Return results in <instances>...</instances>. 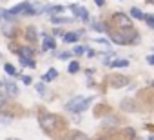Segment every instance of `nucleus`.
Here are the masks:
<instances>
[{
	"label": "nucleus",
	"mask_w": 154,
	"mask_h": 140,
	"mask_svg": "<svg viewBox=\"0 0 154 140\" xmlns=\"http://www.w3.org/2000/svg\"><path fill=\"white\" fill-rule=\"evenodd\" d=\"M112 20H114V24H116L118 27H131V18H129L125 13H116V15L112 17Z\"/></svg>",
	"instance_id": "nucleus-5"
},
{
	"label": "nucleus",
	"mask_w": 154,
	"mask_h": 140,
	"mask_svg": "<svg viewBox=\"0 0 154 140\" xmlns=\"http://www.w3.org/2000/svg\"><path fill=\"white\" fill-rule=\"evenodd\" d=\"M4 71H6L9 77H17V69H15V65H13V64H9V62H6V64H4Z\"/></svg>",
	"instance_id": "nucleus-16"
},
{
	"label": "nucleus",
	"mask_w": 154,
	"mask_h": 140,
	"mask_svg": "<svg viewBox=\"0 0 154 140\" xmlns=\"http://www.w3.org/2000/svg\"><path fill=\"white\" fill-rule=\"evenodd\" d=\"M111 40L114 44L120 46H127V44H140V37L132 27H120L118 31L111 33Z\"/></svg>",
	"instance_id": "nucleus-1"
},
{
	"label": "nucleus",
	"mask_w": 154,
	"mask_h": 140,
	"mask_svg": "<svg viewBox=\"0 0 154 140\" xmlns=\"http://www.w3.org/2000/svg\"><path fill=\"white\" fill-rule=\"evenodd\" d=\"M44 11H49V6H47V4H42V2H40V4H31L26 15H42Z\"/></svg>",
	"instance_id": "nucleus-6"
},
{
	"label": "nucleus",
	"mask_w": 154,
	"mask_h": 140,
	"mask_svg": "<svg viewBox=\"0 0 154 140\" xmlns=\"http://www.w3.org/2000/svg\"><path fill=\"white\" fill-rule=\"evenodd\" d=\"M109 84H111L112 88L120 89V88H125V86H129V78H127L125 75H112V77L109 78Z\"/></svg>",
	"instance_id": "nucleus-4"
},
{
	"label": "nucleus",
	"mask_w": 154,
	"mask_h": 140,
	"mask_svg": "<svg viewBox=\"0 0 154 140\" xmlns=\"http://www.w3.org/2000/svg\"><path fill=\"white\" fill-rule=\"evenodd\" d=\"M18 55H20V56H24V58H33L35 51H33V47L24 46V47H20V49H18Z\"/></svg>",
	"instance_id": "nucleus-10"
},
{
	"label": "nucleus",
	"mask_w": 154,
	"mask_h": 140,
	"mask_svg": "<svg viewBox=\"0 0 154 140\" xmlns=\"http://www.w3.org/2000/svg\"><path fill=\"white\" fill-rule=\"evenodd\" d=\"M27 38H29L31 42H36V29H35V27H29V29H27Z\"/></svg>",
	"instance_id": "nucleus-22"
},
{
	"label": "nucleus",
	"mask_w": 154,
	"mask_h": 140,
	"mask_svg": "<svg viewBox=\"0 0 154 140\" xmlns=\"http://www.w3.org/2000/svg\"><path fill=\"white\" fill-rule=\"evenodd\" d=\"M20 64H22L24 67H35V60H33V58H24V56H20Z\"/></svg>",
	"instance_id": "nucleus-20"
},
{
	"label": "nucleus",
	"mask_w": 154,
	"mask_h": 140,
	"mask_svg": "<svg viewBox=\"0 0 154 140\" xmlns=\"http://www.w3.org/2000/svg\"><path fill=\"white\" fill-rule=\"evenodd\" d=\"M65 11V8L63 6H51L49 8V13H51V17H58L60 13H63Z\"/></svg>",
	"instance_id": "nucleus-17"
},
{
	"label": "nucleus",
	"mask_w": 154,
	"mask_h": 140,
	"mask_svg": "<svg viewBox=\"0 0 154 140\" xmlns=\"http://www.w3.org/2000/svg\"><path fill=\"white\" fill-rule=\"evenodd\" d=\"M0 95H2V97H8V86H6V82H2V80H0Z\"/></svg>",
	"instance_id": "nucleus-27"
},
{
	"label": "nucleus",
	"mask_w": 154,
	"mask_h": 140,
	"mask_svg": "<svg viewBox=\"0 0 154 140\" xmlns=\"http://www.w3.org/2000/svg\"><path fill=\"white\" fill-rule=\"evenodd\" d=\"M98 140H105V138H98Z\"/></svg>",
	"instance_id": "nucleus-37"
},
{
	"label": "nucleus",
	"mask_w": 154,
	"mask_h": 140,
	"mask_svg": "<svg viewBox=\"0 0 154 140\" xmlns=\"http://www.w3.org/2000/svg\"><path fill=\"white\" fill-rule=\"evenodd\" d=\"M42 38H44V44H42V49H44V51H47V49H54V47H56V42H54L53 37H49V35H42Z\"/></svg>",
	"instance_id": "nucleus-8"
},
{
	"label": "nucleus",
	"mask_w": 154,
	"mask_h": 140,
	"mask_svg": "<svg viewBox=\"0 0 154 140\" xmlns=\"http://www.w3.org/2000/svg\"><path fill=\"white\" fill-rule=\"evenodd\" d=\"M6 140H20V138H6Z\"/></svg>",
	"instance_id": "nucleus-35"
},
{
	"label": "nucleus",
	"mask_w": 154,
	"mask_h": 140,
	"mask_svg": "<svg viewBox=\"0 0 154 140\" xmlns=\"http://www.w3.org/2000/svg\"><path fill=\"white\" fill-rule=\"evenodd\" d=\"M71 140H89V136L85 133H82V131H76V133H72Z\"/></svg>",
	"instance_id": "nucleus-19"
},
{
	"label": "nucleus",
	"mask_w": 154,
	"mask_h": 140,
	"mask_svg": "<svg viewBox=\"0 0 154 140\" xmlns=\"http://www.w3.org/2000/svg\"><path fill=\"white\" fill-rule=\"evenodd\" d=\"M93 29L98 31V33H103V31H107V26L105 24H100V22H94L93 24Z\"/></svg>",
	"instance_id": "nucleus-21"
},
{
	"label": "nucleus",
	"mask_w": 154,
	"mask_h": 140,
	"mask_svg": "<svg viewBox=\"0 0 154 140\" xmlns=\"http://www.w3.org/2000/svg\"><path fill=\"white\" fill-rule=\"evenodd\" d=\"M111 65H112V67H127L129 62H127V60H112Z\"/></svg>",
	"instance_id": "nucleus-23"
},
{
	"label": "nucleus",
	"mask_w": 154,
	"mask_h": 140,
	"mask_svg": "<svg viewBox=\"0 0 154 140\" xmlns=\"http://www.w3.org/2000/svg\"><path fill=\"white\" fill-rule=\"evenodd\" d=\"M94 55H96V53H94V51H93V49H87V56H89V58H93V56H94Z\"/></svg>",
	"instance_id": "nucleus-33"
},
{
	"label": "nucleus",
	"mask_w": 154,
	"mask_h": 140,
	"mask_svg": "<svg viewBox=\"0 0 154 140\" xmlns=\"http://www.w3.org/2000/svg\"><path fill=\"white\" fill-rule=\"evenodd\" d=\"M6 102H8V97H2V95H0V107H4Z\"/></svg>",
	"instance_id": "nucleus-29"
},
{
	"label": "nucleus",
	"mask_w": 154,
	"mask_h": 140,
	"mask_svg": "<svg viewBox=\"0 0 154 140\" xmlns=\"http://www.w3.org/2000/svg\"><path fill=\"white\" fill-rule=\"evenodd\" d=\"M22 82H24V84H31L33 80H31V77H27V75L24 77V75H22Z\"/></svg>",
	"instance_id": "nucleus-30"
},
{
	"label": "nucleus",
	"mask_w": 154,
	"mask_h": 140,
	"mask_svg": "<svg viewBox=\"0 0 154 140\" xmlns=\"http://www.w3.org/2000/svg\"><path fill=\"white\" fill-rule=\"evenodd\" d=\"M94 4H96V6H103V4H105V0H94Z\"/></svg>",
	"instance_id": "nucleus-34"
},
{
	"label": "nucleus",
	"mask_w": 154,
	"mask_h": 140,
	"mask_svg": "<svg viewBox=\"0 0 154 140\" xmlns=\"http://www.w3.org/2000/svg\"><path fill=\"white\" fill-rule=\"evenodd\" d=\"M76 40H78V33H65L63 35V42L65 44H74Z\"/></svg>",
	"instance_id": "nucleus-14"
},
{
	"label": "nucleus",
	"mask_w": 154,
	"mask_h": 140,
	"mask_svg": "<svg viewBox=\"0 0 154 140\" xmlns=\"http://www.w3.org/2000/svg\"><path fill=\"white\" fill-rule=\"evenodd\" d=\"M147 140H154V136H149V138H147Z\"/></svg>",
	"instance_id": "nucleus-36"
},
{
	"label": "nucleus",
	"mask_w": 154,
	"mask_h": 140,
	"mask_svg": "<svg viewBox=\"0 0 154 140\" xmlns=\"http://www.w3.org/2000/svg\"><path fill=\"white\" fill-rule=\"evenodd\" d=\"M35 89H36L38 95H44V93H45V86H44V82H38V84L35 86Z\"/></svg>",
	"instance_id": "nucleus-26"
},
{
	"label": "nucleus",
	"mask_w": 154,
	"mask_h": 140,
	"mask_svg": "<svg viewBox=\"0 0 154 140\" xmlns=\"http://www.w3.org/2000/svg\"><path fill=\"white\" fill-rule=\"evenodd\" d=\"M69 56H71V53H67V51H62V53L58 55V58H60V60H67Z\"/></svg>",
	"instance_id": "nucleus-28"
},
{
	"label": "nucleus",
	"mask_w": 154,
	"mask_h": 140,
	"mask_svg": "<svg viewBox=\"0 0 154 140\" xmlns=\"http://www.w3.org/2000/svg\"><path fill=\"white\" fill-rule=\"evenodd\" d=\"M72 53H74V55H84V53H87V47H84V46H76V47L72 49Z\"/></svg>",
	"instance_id": "nucleus-25"
},
{
	"label": "nucleus",
	"mask_w": 154,
	"mask_h": 140,
	"mask_svg": "<svg viewBox=\"0 0 154 140\" xmlns=\"http://www.w3.org/2000/svg\"><path fill=\"white\" fill-rule=\"evenodd\" d=\"M131 15H132V18H136V20H143V18H145V15H143L141 9H138V8H132V9H131Z\"/></svg>",
	"instance_id": "nucleus-18"
},
{
	"label": "nucleus",
	"mask_w": 154,
	"mask_h": 140,
	"mask_svg": "<svg viewBox=\"0 0 154 140\" xmlns=\"http://www.w3.org/2000/svg\"><path fill=\"white\" fill-rule=\"evenodd\" d=\"M91 104V98H85V97H74L71 98L67 104H65V109L67 111H72V113H82L89 107Z\"/></svg>",
	"instance_id": "nucleus-2"
},
{
	"label": "nucleus",
	"mask_w": 154,
	"mask_h": 140,
	"mask_svg": "<svg viewBox=\"0 0 154 140\" xmlns=\"http://www.w3.org/2000/svg\"><path fill=\"white\" fill-rule=\"evenodd\" d=\"M67 71H69L71 75H74V73H78V71H80V64L76 62V60L69 62V67H67Z\"/></svg>",
	"instance_id": "nucleus-15"
},
{
	"label": "nucleus",
	"mask_w": 154,
	"mask_h": 140,
	"mask_svg": "<svg viewBox=\"0 0 154 140\" xmlns=\"http://www.w3.org/2000/svg\"><path fill=\"white\" fill-rule=\"evenodd\" d=\"M6 86H8V95L9 97H18L20 89H18V86L15 82H6Z\"/></svg>",
	"instance_id": "nucleus-9"
},
{
	"label": "nucleus",
	"mask_w": 154,
	"mask_h": 140,
	"mask_svg": "<svg viewBox=\"0 0 154 140\" xmlns=\"http://www.w3.org/2000/svg\"><path fill=\"white\" fill-rule=\"evenodd\" d=\"M147 62H149L150 65H154V55H149V56H147Z\"/></svg>",
	"instance_id": "nucleus-32"
},
{
	"label": "nucleus",
	"mask_w": 154,
	"mask_h": 140,
	"mask_svg": "<svg viewBox=\"0 0 154 140\" xmlns=\"http://www.w3.org/2000/svg\"><path fill=\"white\" fill-rule=\"evenodd\" d=\"M71 9L74 11V17L80 18V20H89V11L85 8H80V6H71Z\"/></svg>",
	"instance_id": "nucleus-7"
},
{
	"label": "nucleus",
	"mask_w": 154,
	"mask_h": 140,
	"mask_svg": "<svg viewBox=\"0 0 154 140\" xmlns=\"http://www.w3.org/2000/svg\"><path fill=\"white\" fill-rule=\"evenodd\" d=\"M74 18H71V17H51V22L53 24H71Z\"/></svg>",
	"instance_id": "nucleus-11"
},
{
	"label": "nucleus",
	"mask_w": 154,
	"mask_h": 140,
	"mask_svg": "<svg viewBox=\"0 0 154 140\" xmlns=\"http://www.w3.org/2000/svg\"><path fill=\"white\" fill-rule=\"evenodd\" d=\"M56 77H58V71H56L54 67H51L49 71H47V73H45V75L42 77V78H44V82H51V80H54Z\"/></svg>",
	"instance_id": "nucleus-12"
},
{
	"label": "nucleus",
	"mask_w": 154,
	"mask_h": 140,
	"mask_svg": "<svg viewBox=\"0 0 154 140\" xmlns=\"http://www.w3.org/2000/svg\"><path fill=\"white\" fill-rule=\"evenodd\" d=\"M145 22H147V26L150 27V29H154V17L152 15H145V18H143Z\"/></svg>",
	"instance_id": "nucleus-24"
},
{
	"label": "nucleus",
	"mask_w": 154,
	"mask_h": 140,
	"mask_svg": "<svg viewBox=\"0 0 154 140\" xmlns=\"http://www.w3.org/2000/svg\"><path fill=\"white\" fill-rule=\"evenodd\" d=\"M0 18H2V13H0Z\"/></svg>",
	"instance_id": "nucleus-38"
},
{
	"label": "nucleus",
	"mask_w": 154,
	"mask_h": 140,
	"mask_svg": "<svg viewBox=\"0 0 154 140\" xmlns=\"http://www.w3.org/2000/svg\"><path fill=\"white\" fill-rule=\"evenodd\" d=\"M94 42H98V44H102V46H107V44H109V42H107L105 38H96Z\"/></svg>",
	"instance_id": "nucleus-31"
},
{
	"label": "nucleus",
	"mask_w": 154,
	"mask_h": 140,
	"mask_svg": "<svg viewBox=\"0 0 154 140\" xmlns=\"http://www.w3.org/2000/svg\"><path fill=\"white\" fill-rule=\"evenodd\" d=\"M38 122H40L42 129H45V131H53V129L56 127V118H54V115H51V113H44V115H40Z\"/></svg>",
	"instance_id": "nucleus-3"
},
{
	"label": "nucleus",
	"mask_w": 154,
	"mask_h": 140,
	"mask_svg": "<svg viewBox=\"0 0 154 140\" xmlns=\"http://www.w3.org/2000/svg\"><path fill=\"white\" fill-rule=\"evenodd\" d=\"M13 122V115L11 113H0V124H4V126H9Z\"/></svg>",
	"instance_id": "nucleus-13"
}]
</instances>
